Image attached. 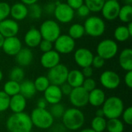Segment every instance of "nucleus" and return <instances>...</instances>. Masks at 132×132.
<instances>
[{
  "label": "nucleus",
  "mask_w": 132,
  "mask_h": 132,
  "mask_svg": "<svg viewBox=\"0 0 132 132\" xmlns=\"http://www.w3.org/2000/svg\"><path fill=\"white\" fill-rule=\"evenodd\" d=\"M5 127L9 132H29L32 131L30 116L25 112L12 114L6 120Z\"/></svg>",
  "instance_id": "f257e3e1"
},
{
  "label": "nucleus",
  "mask_w": 132,
  "mask_h": 132,
  "mask_svg": "<svg viewBox=\"0 0 132 132\" xmlns=\"http://www.w3.org/2000/svg\"><path fill=\"white\" fill-rule=\"evenodd\" d=\"M61 119L63 127L70 131L79 130L85 123V116L84 113L80 109L75 107L65 110Z\"/></svg>",
  "instance_id": "f03ea898"
},
{
  "label": "nucleus",
  "mask_w": 132,
  "mask_h": 132,
  "mask_svg": "<svg viewBox=\"0 0 132 132\" xmlns=\"http://www.w3.org/2000/svg\"><path fill=\"white\" fill-rule=\"evenodd\" d=\"M101 109L106 119H117L120 118L121 116L125 110V105L123 100L120 97L110 96L106 98Z\"/></svg>",
  "instance_id": "7ed1b4c3"
},
{
  "label": "nucleus",
  "mask_w": 132,
  "mask_h": 132,
  "mask_svg": "<svg viewBox=\"0 0 132 132\" xmlns=\"http://www.w3.org/2000/svg\"><path fill=\"white\" fill-rule=\"evenodd\" d=\"M29 116L32 125L39 129H49L53 125L54 118L52 117L47 109H40L36 107L32 110Z\"/></svg>",
  "instance_id": "20e7f679"
},
{
  "label": "nucleus",
  "mask_w": 132,
  "mask_h": 132,
  "mask_svg": "<svg viewBox=\"0 0 132 132\" xmlns=\"http://www.w3.org/2000/svg\"><path fill=\"white\" fill-rule=\"evenodd\" d=\"M83 26L85 33L93 37H98L103 35L106 28L104 21L101 18L95 16L88 17Z\"/></svg>",
  "instance_id": "39448f33"
},
{
  "label": "nucleus",
  "mask_w": 132,
  "mask_h": 132,
  "mask_svg": "<svg viewBox=\"0 0 132 132\" xmlns=\"http://www.w3.org/2000/svg\"><path fill=\"white\" fill-rule=\"evenodd\" d=\"M39 30L43 40H49L52 43H53L61 35V30L59 24L52 19L44 21L41 24Z\"/></svg>",
  "instance_id": "423d86ee"
},
{
  "label": "nucleus",
  "mask_w": 132,
  "mask_h": 132,
  "mask_svg": "<svg viewBox=\"0 0 132 132\" xmlns=\"http://www.w3.org/2000/svg\"><path fill=\"white\" fill-rule=\"evenodd\" d=\"M69 71L70 70L65 65L60 63L56 66L48 70L46 77L51 85L60 86L67 82Z\"/></svg>",
  "instance_id": "0eeeda50"
},
{
  "label": "nucleus",
  "mask_w": 132,
  "mask_h": 132,
  "mask_svg": "<svg viewBox=\"0 0 132 132\" xmlns=\"http://www.w3.org/2000/svg\"><path fill=\"white\" fill-rule=\"evenodd\" d=\"M118 52V45L114 40L105 39L101 40L97 47V55L103 59L110 60L115 57Z\"/></svg>",
  "instance_id": "6e6552de"
},
{
  "label": "nucleus",
  "mask_w": 132,
  "mask_h": 132,
  "mask_svg": "<svg viewBox=\"0 0 132 132\" xmlns=\"http://www.w3.org/2000/svg\"><path fill=\"white\" fill-rule=\"evenodd\" d=\"M54 48L60 54H68L73 52L75 49V40L71 38L68 34L60 35L54 42Z\"/></svg>",
  "instance_id": "1a4fd4ad"
},
{
  "label": "nucleus",
  "mask_w": 132,
  "mask_h": 132,
  "mask_svg": "<svg viewBox=\"0 0 132 132\" xmlns=\"http://www.w3.org/2000/svg\"><path fill=\"white\" fill-rule=\"evenodd\" d=\"M100 82L101 86L109 90L116 89L121 84L120 75L111 70H106L100 75Z\"/></svg>",
  "instance_id": "9d476101"
},
{
  "label": "nucleus",
  "mask_w": 132,
  "mask_h": 132,
  "mask_svg": "<svg viewBox=\"0 0 132 132\" xmlns=\"http://www.w3.org/2000/svg\"><path fill=\"white\" fill-rule=\"evenodd\" d=\"M88 95L89 93L82 86L73 88L72 92L69 95L70 102L73 107L80 109L88 104Z\"/></svg>",
  "instance_id": "9b49d317"
},
{
  "label": "nucleus",
  "mask_w": 132,
  "mask_h": 132,
  "mask_svg": "<svg viewBox=\"0 0 132 132\" xmlns=\"http://www.w3.org/2000/svg\"><path fill=\"white\" fill-rule=\"evenodd\" d=\"M94 54L92 51L85 47H80L75 51L73 58L76 64L80 68H86L91 66L94 58Z\"/></svg>",
  "instance_id": "f8f14e48"
},
{
  "label": "nucleus",
  "mask_w": 132,
  "mask_h": 132,
  "mask_svg": "<svg viewBox=\"0 0 132 132\" xmlns=\"http://www.w3.org/2000/svg\"><path fill=\"white\" fill-rule=\"evenodd\" d=\"M56 19L62 23H68L74 17V10L67 3H58L54 11Z\"/></svg>",
  "instance_id": "ddd939ff"
},
{
  "label": "nucleus",
  "mask_w": 132,
  "mask_h": 132,
  "mask_svg": "<svg viewBox=\"0 0 132 132\" xmlns=\"http://www.w3.org/2000/svg\"><path fill=\"white\" fill-rule=\"evenodd\" d=\"M121 5L117 0L105 1L101 9L103 16L108 20H114L118 17Z\"/></svg>",
  "instance_id": "4468645a"
},
{
  "label": "nucleus",
  "mask_w": 132,
  "mask_h": 132,
  "mask_svg": "<svg viewBox=\"0 0 132 132\" xmlns=\"http://www.w3.org/2000/svg\"><path fill=\"white\" fill-rule=\"evenodd\" d=\"M19 30V24L14 19H5L0 22V33L5 38L16 37Z\"/></svg>",
  "instance_id": "2eb2a0df"
},
{
  "label": "nucleus",
  "mask_w": 132,
  "mask_h": 132,
  "mask_svg": "<svg viewBox=\"0 0 132 132\" xmlns=\"http://www.w3.org/2000/svg\"><path fill=\"white\" fill-rule=\"evenodd\" d=\"M43 98L46 100L47 103L50 105L60 103L63 98L60 87L50 84L49 87L43 92Z\"/></svg>",
  "instance_id": "dca6fc26"
},
{
  "label": "nucleus",
  "mask_w": 132,
  "mask_h": 132,
  "mask_svg": "<svg viewBox=\"0 0 132 132\" xmlns=\"http://www.w3.org/2000/svg\"><path fill=\"white\" fill-rule=\"evenodd\" d=\"M2 48L6 54L9 56H15L16 54L22 48V42L17 37L5 38Z\"/></svg>",
  "instance_id": "f3484780"
},
{
  "label": "nucleus",
  "mask_w": 132,
  "mask_h": 132,
  "mask_svg": "<svg viewBox=\"0 0 132 132\" xmlns=\"http://www.w3.org/2000/svg\"><path fill=\"white\" fill-rule=\"evenodd\" d=\"M60 63V54L55 50L43 53L40 58L41 65L46 69H50Z\"/></svg>",
  "instance_id": "a211bd4d"
},
{
  "label": "nucleus",
  "mask_w": 132,
  "mask_h": 132,
  "mask_svg": "<svg viewBox=\"0 0 132 132\" xmlns=\"http://www.w3.org/2000/svg\"><path fill=\"white\" fill-rule=\"evenodd\" d=\"M15 61L19 67H26L31 65L33 60V53L28 48H22L15 56Z\"/></svg>",
  "instance_id": "6ab92c4d"
},
{
  "label": "nucleus",
  "mask_w": 132,
  "mask_h": 132,
  "mask_svg": "<svg viewBox=\"0 0 132 132\" xmlns=\"http://www.w3.org/2000/svg\"><path fill=\"white\" fill-rule=\"evenodd\" d=\"M42 37L39 30L36 28L29 29L25 34L24 41L29 47H36L42 40Z\"/></svg>",
  "instance_id": "aec40b11"
},
{
  "label": "nucleus",
  "mask_w": 132,
  "mask_h": 132,
  "mask_svg": "<svg viewBox=\"0 0 132 132\" xmlns=\"http://www.w3.org/2000/svg\"><path fill=\"white\" fill-rule=\"evenodd\" d=\"M27 105V100L23 97L21 94H17L10 97L9 109L13 114L24 112Z\"/></svg>",
  "instance_id": "412c9836"
},
{
  "label": "nucleus",
  "mask_w": 132,
  "mask_h": 132,
  "mask_svg": "<svg viewBox=\"0 0 132 132\" xmlns=\"http://www.w3.org/2000/svg\"><path fill=\"white\" fill-rule=\"evenodd\" d=\"M106 100V95L103 89L100 88H95L94 90L89 93L88 103L95 107H102Z\"/></svg>",
  "instance_id": "4be33fe9"
},
{
  "label": "nucleus",
  "mask_w": 132,
  "mask_h": 132,
  "mask_svg": "<svg viewBox=\"0 0 132 132\" xmlns=\"http://www.w3.org/2000/svg\"><path fill=\"white\" fill-rule=\"evenodd\" d=\"M119 65L126 72L132 71V49L125 48L121 51L118 58Z\"/></svg>",
  "instance_id": "5701e85b"
},
{
  "label": "nucleus",
  "mask_w": 132,
  "mask_h": 132,
  "mask_svg": "<svg viewBox=\"0 0 132 132\" xmlns=\"http://www.w3.org/2000/svg\"><path fill=\"white\" fill-rule=\"evenodd\" d=\"M84 76L83 75L80 70L73 69L69 71L67 83H68L72 88H77L82 86V84L84 81Z\"/></svg>",
  "instance_id": "b1692460"
},
{
  "label": "nucleus",
  "mask_w": 132,
  "mask_h": 132,
  "mask_svg": "<svg viewBox=\"0 0 132 132\" xmlns=\"http://www.w3.org/2000/svg\"><path fill=\"white\" fill-rule=\"evenodd\" d=\"M10 15L15 20H22L27 17V6L21 2L14 4L10 9Z\"/></svg>",
  "instance_id": "393cba45"
},
{
  "label": "nucleus",
  "mask_w": 132,
  "mask_h": 132,
  "mask_svg": "<svg viewBox=\"0 0 132 132\" xmlns=\"http://www.w3.org/2000/svg\"><path fill=\"white\" fill-rule=\"evenodd\" d=\"M36 93V90L32 80H23L20 82V89L19 94H21L23 97L27 99H31Z\"/></svg>",
  "instance_id": "a878e982"
},
{
  "label": "nucleus",
  "mask_w": 132,
  "mask_h": 132,
  "mask_svg": "<svg viewBox=\"0 0 132 132\" xmlns=\"http://www.w3.org/2000/svg\"><path fill=\"white\" fill-rule=\"evenodd\" d=\"M19 89H20V83L12 80H9L4 84L2 91L5 94H7L9 97H12L13 96L19 94Z\"/></svg>",
  "instance_id": "bb28decb"
},
{
  "label": "nucleus",
  "mask_w": 132,
  "mask_h": 132,
  "mask_svg": "<svg viewBox=\"0 0 132 132\" xmlns=\"http://www.w3.org/2000/svg\"><path fill=\"white\" fill-rule=\"evenodd\" d=\"M106 130L108 132H124L125 124L119 118L108 120Z\"/></svg>",
  "instance_id": "cd10ccee"
},
{
  "label": "nucleus",
  "mask_w": 132,
  "mask_h": 132,
  "mask_svg": "<svg viewBox=\"0 0 132 132\" xmlns=\"http://www.w3.org/2000/svg\"><path fill=\"white\" fill-rule=\"evenodd\" d=\"M85 34L84 26L80 23H74L70 26L68 31V35L74 40L81 38Z\"/></svg>",
  "instance_id": "c85d7f7f"
},
{
  "label": "nucleus",
  "mask_w": 132,
  "mask_h": 132,
  "mask_svg": "<svg viewBox=\"0 0 132 132\" xmlns=\"http://www.w3.org/2000/svg\"><path fill=\"white\" fill-rule=\"evenodd\" d=\"M107 121L104 117H94L91 121V129L96 132H104L106 130Z\"/></svg>",
  "instance_id": "c756f323"
},
{
  "label": "nucleus",
  "mask_w": 132,
  "mask_h": 132,
  "mask_svg": "<svg viewBox=\"0 0 132 132\" xmlns=\"http://www.w3.org/2000/svg\"><path fill=\"white\" fill-rule=\"evenodd\" d=\"M114 36L115 40L120 42L126 41L131 37V35L128 30L127 26H118L114 32Z\"/></svg>",
  "instance_id": "7c9ffc66"
},
{
  "label": "nucleus",
  "mask_w": 132,
  "mask_h": 132,
  "mask_svg": "<svg viewBox=\"0 0 132 132\" xmlns=\"http://www.w3.org/2000/svg\"><path fill=\"white\" fill-rule=\"evenodd\" d=\"M118 18L124 23H131L132 20V5H125L121 7Z\"/></svg>",
  "instance_id": "2f4dec72"
},
{
  "label": "nucleus",
  "mask_w": 132,
  "mask_h": 132,
  "mask_svg": "<svg viewBox=\"0 0 132 132\" xmlns=\"http://www.w3.org/2000/svg\"><path fill=\"white\" fill-rule=\"evenodd\" d=\"M25 77V72L22 67L16 66L11 69L9 72V80L16 82H22L24 80Z\"/></svg>",
  "instance_id": "473e14b6"
},
{
  "label": "nucleus",
  "mask_w": 132,
  "mask_h": 132,
  "mask_svg": "<svg viewBox=\"0 0 132 132\" xmlns=\"http://www.w3.org/2000/svg\"><path fill=\"white\" fill-rule=\"evenodd\" d=\"M33 83H34L36 92H41V93H43L50 85V81L46 75L38 76L33 81Z\"/></svg>",
  "instance_id": "72a5a7b5"
},
{
  "label": "nucleus",
  "mask_w": 132,
  "mask_h": 132,
  "mask_svg": "<svg viewBox=\"0 0 132 132\" xmlns=\"http://www.w3.org/2000/svg\"><path fill=\"white\" fill-rule=\"evenodd\" d=\"M27 9H28V15L27 16H29V17L32 19H38L42 16L43 9L40 7V5H39L36 3L28 5Z\"/></svg>",
  "instance_id": "f704fd0d"
},
{
  "label": "nucleus",
  "mask_w": 132,
  "mask_h": 132,
  "mask_svg": "<svg viewBox=\"0 0 132 132\" xmlns=\"http://www.w3.org/2000/svg\"><path fill=\"white\" fill-rule=\"evenodd\" d=\"M85 5L90 12H100L101 11L105 0H84Z\"/></svg>",
  "instance_id": "c9c22d12"
},
{
  "label": "nucleus",
  "mask_w": 132,
  "mask_h": 132,
  "mask_svg": "<svg viewBox=\"0 0 132 132\" xmlns=\"http://www.w3.org/2000/svg\"><path fill=\"white\" fill-rule=\"evenodd\" d=\"M48 110L54 119L55 118L58 119V118H62V117L65 112V108L62 103H59L56 104L51 105L50 110Z\"/></svg>",
  "instance_id": "e433bc0d"
},
{
  "label": "nucleus",
  "mask_w": 132,
  "mask_h": 132,
  "mask_svg": "<svg viewBox=\"0 0 132 132\" xmlns=\"http://www.w3.org/2000/svg\"><path fill=\"white\" fill-rule=\"evenodd\" d=\"M10 97L2 90L0 91V112H4L9 108Z\"/></svg>",
  "instance_id": "4c0bfd02"
},
{
  "label": "nucleus",
  "mask_w": 132,
  "mask_h": 132,
  "mask_svg": "<svg viewBox=\"0 0 132 132\" xmlns=\"http://www.w3.org/2000/svg\"><path fill=\"white\" fill-rule=\"evenodd\" d=\"M10 5L5 2H0V22L7 19L10 15Z\"/></svg>",
  "instance_id": "58836bf2"
},
{
  "label": "nucleus",
  "mask_w": 132,
  "mask_h": 132,
  "mask_svg": "<svg viewBox=\"0 0 132 132\" xmlns=\"http://www.w3.org/2000/svg\"><path fill=\"white\" fill-rule=\"evenodd\" d=\"M82 87L88 93L94 90L97 88V82L93 78H87L84 79V81L82 84Z\"/></svg>",
  "instance_id": "ea45409f"
},
{
  "label": "nucleus",
  "mask_w": 132,
  "mask_h": 132,
  "mask_svg": "<svg viewBox=\"0 0 132 132\" xmlns=\"http://www.w3.org/2000/svg\"><path fill=\"white\" fill-rule=\"evenodd\" d=\"M123 123H125L128 125H131L132 124V107H128L126 109L124 110L121 116Z\"/></svg>",
  "instance_id": "a19ab883"
},
{
  "label": "nucleus",
  "mask_w": 132,
  "mask_h": 132,
  "mask_svg": "<svg viewBox=\"0 0 132 132\" xmlns=\"http://www.w3.org/2000/svg\"><path fill=\"white\" fill-rule=\"evenodd\" d=\"M39 47L43 53H46V52H48V51H50L53 50V44L49 40H42L40 44H39Z\"/></svg>",
  "instance_id": "79ce46f5"
},
{
  "label": "nucleus",
  "mask_w": 132,
  "mask_h": 132,
  "mask_svg": "<svg viewBox=\"0 0 132 132\" xmlns=\"http://www.w3.org/2000/svg\"><path fill=\"white\" fill-rule=\"evenodd\" d=\"M104 64H105V60L103 59L102 58H101L100 56L96 55V56H94L92 64H91V67L93 68H94L99 69V68H103Z\"/></svg>",
  "instance_id": "37998d69"
},
{
  "label": "nucleus",
  "mask_w": 132,
  "mask_h": 132,
  "mask_svg": "<svg viewBox=\"0 0 132 132\" xmlns=\"http://www.w3.org/2000/svg\"><path fill=\"white\" fill-rule=\"evenodd\" d=\"M77 15L80 17H87L90 12V11L89 10V9L87 7L85 4H83L80 7H79L77 9Z\"/></svg>",
  "instance_id": "c03bdc74"
},
{
  "label": "nucleus",
  "mask_w": 132,
  "mask_h": 132,
  "mask_svg": "<svg viewBox=\"0 0 132 132\" xmlns=\"http://www.w3.org/2000/svg\"><path fill=\"white\" fill-rule=\"evenodd\" d=\"M59 2H48L45 5V7H44L45 12L47 13V14H53L54 13V11H55V9L56 7V5Z\"/></svg>",
  "instance_id": "a18cd8bd"
},
{
  "label": "nucleus",
  "mask_w": 132,
  "mask_h": 132,
  "mask_svg": "<svg viewBox=\"0 0 132 132\" xmlns=\"http://www.w3.org/2000/svg\"><path fill=\"white\" fill-rule=\"evenodd\" d=\"M67 4L74 10L77 9L84 4V0H67Z\"/></svg>",
  "instance_id": "49530a36"
},
{
  "label": "nucleus",
  "mask_w": 132,
  "mask_h": 132,
  "mask_svg": "<svg viewBox=\"0 0 132 132\" xmlns=\"http://www.w3.org/2000/svg\"><path fill=\"white\" fill-rule=\"evenodd\" d=\"M60 87V90L62 92L63 96V95L64 96H69L70 94V93L72 92V90H73V88L68 83H67V82L63 83Z\"/></svg>",
  "instance_id": "de8ad7c7"
},
{
  "label": "nucleus",
  "mask_w": 132,
  "mask_h": 132,
  "mask_svg": "<svg viewBox=\"0 0 132 132\" xmlns=\"http://www.w3.org/2000/svg\"><path fill=\"white\" fill-rule=\"evenodd\" d=\"M81 72H82V74H83V75L84 76L85 79H87V78H92V75L94 74V68L91 66L83 68Z\"/></svg>",
  "instance_id": "09e8293b"
},
{
  "label": "nucleus",
  "mask_w": 132,
  "mask_h": 132,
  "mask_svg": "<svg viewBox=\"0 0 132 132\" xmlns=\"http://www.w3.org/2000/svg\"><path fill=\"white\" fill-rule=\"evenodd\" d=\"M125 83L128 86V88H132V71L126 72V74L124 78Z\"/></svg>",
  "instance_id": "8fccbe9b"
},
{
  "label": "nucleus",
  "mask_w": 132,
  "mask_h": 132,
  "mask_svg": "<svg viewBox=\"0 0 132 132\" xmlns=\"http://www.w3.org/2000/svg\"><path fill=\"white\" fill-rule=\"evenodd\" d=\"M48 106V103L46 101V100L42 97V98H39L37 102H36V107L37 108H40V109H46V107Z\"/></svg>",
  "instance_id": "3c124183"
},
{
  "label": "nucleus",
  "mask_w": 132,
  "mask_h": 132,
  "mask_svg": "<svg viewBox=\"0 0 132 132\" xmlns=\"http://www.w3.org/2000/svg\"><path fill=\"white\" fill-rule=\"evenodd\" d=\"M21 1H22V3H23L26 5H30L36 3L38 0H21Z\"/></svg>",
  "instance_id": "603ef678"
},
{
  "label": "nucleus",
  "mask_w": 132,
  "mask_h": 132,
  "mask_svg": "<svg viewBox=\"0 0 132 132\" xmlns=\"http://www.w3.org/2000/svg\"><path fill=\"white\" fill-rule=\"evenodd\" d=\"M95 117H104L102 109H99L96 111V116Z\"/></svg>",
  "instance_id": "864d4df0"
},
{
  "label": "nucleus",
  "mask_w": 132,
  "mask_h": 132,
  "mask_svg": "<svg viewBox=\"0 0 132 132\" xmlns=\"http://www.w3.org/2000/svg\"><path fill=\"white\" fill-rule=\"evenodd\" d=\"M127 28H128V32H129V33H130V35H131V37L132 36V23H128V25L127 26Z\"/></svg>",
  "instance_id": "5fc2aeb1"
},
{
  "label": "nucleus",
  "mask_w": 132,
  "mask_h": 132,
  "mask_svg": "<svg viewBox=\"0 0 132 132\" xmlns=\"http://www.w3.org/2000/svg\"><path fill=\"white\" fill-rule=\"evenodd\" d=\"M4 40H5V37L0 33V48L2 47L3 45V43H4Z\"/></svg>",
  "instance_id": "6e6d98bb"
},
{
  "label": "nucleus",
  "mask_w": 132,
  "mask_h": 132,
  "mask_svg": "<svg viewBox=\"0 0 132 132\" xmlns=\"http://www.w3.org/2000/svg\"><path fill=\"white\" fill-rule=\"evenodd\" d=\"M80 132H96L94 131L93 129H91V128H84V129H83V130H81Z\"/></svg>",
  "instance_id": "4d7b16f0"
},
{
  "label": "nucleus",
  "mask_w": 132,
  "mask_h": 132,
  "mask_svg": "<svg viewBox=\"0 0 132 132\" xmlns=\"http://www.w3.org/2000/svg\"><path fill=\"white\" fill-rule=\"evenodd\" d=\"M124 2L126 3V5H131L132 0H124Z\"/></svg>",
  "instance_id": "13d9d810"
},
{
  "label": "nucleus",
  "mask_w": 132,
  "mask_h": 132,
  "mask_svg": "<svg viewBox=\"0 0 132 132\" xmlns=\"http://www.w3.org/2000/svg\"><path fill=\"white\" fill-rule=\"evenodd\" d=\"M2 79H3V73H2V71L0 69V82H2Z\"/></svg>",
  "instance_id": "bf43d9fd"
},
{
  "label": "nucleus",
  "mask_w": 132,
  "mask_h": 132,
  "mask_svg": "<svg viewBox=\"0 0 132 132\" xmlns=\"http://www.w3.org/2000/svg\"><path fill=\"white\" fill-rule=\"evenodd\" d=\"M29 132H34V131H29Z\"/></svg>",
  "instance_id": "052dcab7"
},
{
  "label": "nucleus",
  "mask_w": 132,
  "mask_h": 132,
  "mask_svg": "<svg viewBox=\"0 0 132 132\" xmlns=\"http://www.w3.org/2000/svg\"><path fill=\"white\" fill-rule=\"evenodd\" d=\"M56 1H58V0H56Z\"/></svg>",
  "instance_id": "680f3d73"
}]
</instances>
